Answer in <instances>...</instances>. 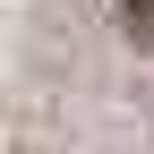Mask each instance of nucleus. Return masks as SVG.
<instances>
[{"label":"nucleus","mask_w":154,"mask_h":154,"mask_svg":"<svg viewBox=\"0 0 154 154\" xmlns=\"http://www.w3.org/2000/svg\"><path fill=\"white\" fill-rule=\"evenodd\" d=\"M120 17H128V43H154V0H120Z\"/></svg>","instance_id":"obj_1"}]
</instances>
